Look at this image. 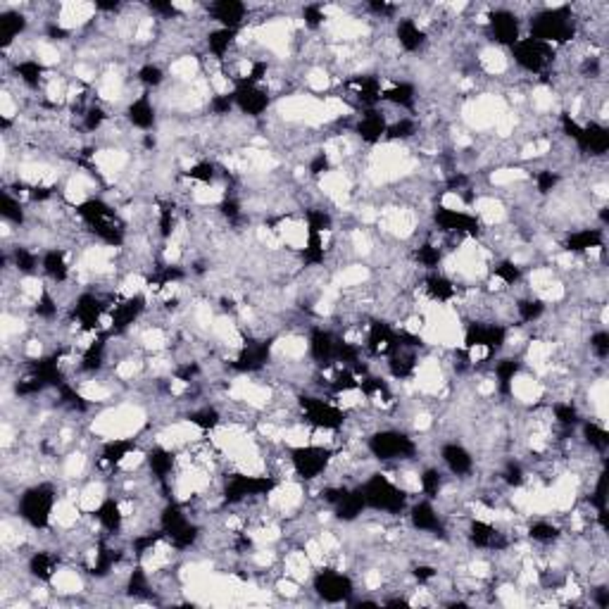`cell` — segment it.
Segmentation results:
<instances>
[{"label": "cell", "mask_w": 609, "mask_h": 609, "mask_svg": "<svg viewBox=\"0 0 609 609\" xmlns=\"http://www.w3.org/2000/svg\"><path fill=\"white\" fill-rule=\"evenodd\" d=\"M409 519H412V526L416 531H424V533H438V531H440L438 512H435L433 505L426 502V500L412 505V514H409Z\"/></svg>", "instance_id": "22"}, {"label": "cell", "mask_w": 609, "mask_h": 609, "mask_svg": "<svg viewBox=\"0 0 609 609\" xmlns=\"http://www.w3.org/2000/svg\"><path fill=\"white\" fill-rule=\"evenodd\" d=\"M352 581L350 576L331 572V569H324L314 576V593L319 595L324 602H345L352 595Z\"/></svg>", "instance_id": "10"}, {"label": "cell", "mask_w": 609, "mask_h": 609, "mask_svg": "<svg viewBox=\"0 0 609 609\" xmlns=\"http://www.w3.org/2000/svg\"><path fill=\"white\" fill-rule=\"evenodd\" d=\"M555 419L562 426H574L579 421V412H576L572 402H560V405H555Z\"/></svg>", "instance_id": "49"}, {"label": "cell", "mask_w": 609, "mask_h": 609, "mask_svg": "<svg viewBox=\"0 0 609 609\" xmlns=\"http://www.w3.org/2000/svg\"><path fill=\"white\" fill-rule=\"evenodd\" d=\"M129 121L136 129H150L155 124V107H152V102L145 95L136 98L129 105Z\"/></svg>", "instance_id": "25"}, {"label": "cell", "mask_w": 609, "mask_h": 609, "mask_svg": "<svg viewBox=\"0 0 609 609\" xmlns=\"http://www.w3.org/2000/svg\"><path fill=\"white\" fill-rule=\"evenodd\" d=\"M419 486L426 498H438V490H440V486H443V476H440L438 469H426L419 476Z\"/></svg>", "instance_id": "39"}, {"label": "cell", "mask_w": 609, "mask_h": 609, "mask_svg": "<svg viewBox=\"0 0 609 609\" xmlns=\"http://www.w3.org/2000/svg\"><path fill=\"white\" fill-rule=\"evenodd\" d=\"M602 248V231L598 229H583L576 231L567 239V250L569 253H586V250Z\"/></svg>", "instance_id": "26"}, {"label": "cell", "mask_w": 609, "mask_h": 609, "mask_svg": "<svg viewBox=\"0 0 609 609\" xmlns=\"http://www.w3.org/2000/svg\"><path fill=\"white\" fill-rule=\"evenodd\" d=\"M231 95H234V105L239 107L243 114H248V117H260L269 107V93L260 83H250L246 79H241Z\"/></svg>", "instance_id": "11"}, {"label": "cell", "mask_w": 609, "mask_h": 609, "mask_svg": "<svg viewBox=\"0 0 609 609\" xmlns=\"http://www.w3.org/2000/svg\"><path fill=\"white\" fill-rule=\"evenodd\" d=\"M269 357V343H260V345H246V348L241 350V355L236 357L234 367L241 369V371H258L265 367Z\"/></svg>", "instance_id": "23"}, {"label": "cell", "mask_w": 609, "mask_h": 609, "mask_svg": "<svg viewBox=\"0 0 609 609\" xmlns=\"http://www.w3.org/2000/svg\"><path fill=\"white\" fill-rule=\"evenodd\" d=\"M98 521L102 524V529H107L110 533L121 529V521H124V514H121L119 505L114 500H105V502L98 507Z\"/></svg>", "instance_id": "31"}, {"label": "cell", "mask_w": 609, "mask_h": 609, "mask_svg": "<svg viewBox=\"0 0 609 609\" xmlns=\"http://www.w3.org/2000/svg\"><path fill=\"white\" fill-rule=\"evenodd\" d=\"M517 310H519V317H521L524 322H536V319L545 312V305L541 303V300L529 298V300H519Z\"/></svg>", "instance_id": "45"}, {"label": "cell", "mask_w": 609, "mask_h": 609, "mask_svg": "<svg viewBox=\"0 0 609 609\" xmlns=\"http://www.w3.org/2000/svg\"><path fill=\"white\" fill-rule=\"evenodd\" d=\"M36 314H38V317H46V319L55 317V314H57V303L53 300L50 293H41V298L36 300Z\"/></svg>", "instance_id": "54"}, {"label": "cell", "mask_w": 609, "mask_h": 609, "mask_svg": "<svg viewBox=\"0 0 609 609\" xmlns=\"http://www.w3.org/2000/svg\"><path fill=\"white\" fill-rule=\"evenodd\" d=\"M440 457H443L445 466L450 469L454 476H466L474 469V457L469 454L466 447H462L457 443H447L440 450Z\"/></svg>", "instance_id": "19"}, {"label": "cell", "mask_w": 609, "mask_h": 609, "mask_svg": "<svg viewBox=\"0 0 609 609\" xmlns=\"http://www.w3.org/2000/svg\"><path fill=\"white\" fill-rule=\"evenodd\" d=\"M277 488V481L272 476H248V474H236L227 481V488H224V498L227 502H241L246 498L255 495H269Z\"/></svg>", "instance_id": "8"}, {"label": "cell", "mask_w": 609, "mask_h": 609, "mask_svg": "<svg viewBox=\"0 0 609 609\" xmlns=\"http://www.w3.org/2000/svg\"><path fill=\"white\" fill-rule=\"evenodd\" d=\"M574 36V24H572V12L567 8H555L541 12L533 22H531V38L543 43H562Z\"/></svg>", "instance_id": "3"}, {"label": "cell", "mask_w": 609, "mask_h": 609, "mask_svg": "<svg viewBox=\"0 0 609 609\" xmlns=\"http://www.w3.org/2000/svg\"><path fill=\"white\" fill-rule=\"evenodd\" d=\"M310 171H312V174H326V171H329V157H326V155H319V157L312 162Z\"/></svg>", "instance_id": "63"}, {"label": "cell", "mask_w": 609, "mask_h": 609, "mask_svg": "<svg viewBox=\"0 0 609 609\" xmlns=\"http://www.w3.org/2000/svg\"><path fill=\"white\" fill-rule=\"evenodd\" d=\"M41 267L53 281H65L67 274H69L65 253H60V250H48V253L43 255V260H41Z\"/></svg>", "instance_id": "28"}, {"label": "cell", "mask_w": 609, "mask_h": 609, "mask_svg": "<svg viewBox=\"0 0 609 609\" xmlns=\"http://www.w3.org/2000/svg\"><path fill=\"white\" fill-rule=\"evenodd\" d=\"M583 435H586L588 445L595 447V450L605 452L607 445H609V438H607V431L598 424H593V421H588V424H583Z\"/></svg>", "instance_id": "38"}, {"label": "cell", "mask_w": 609, "mask_h": 609, "mask_svg": "<svg viewBox=\"0 0 609 609\" xmlns=\"http://www.w3.org/2000/svg\"><path fill=\"white\" fill-rule=\"evenodd\" d=\"M234 36H236V31H231V29L219 27L217 31H212V34L207 36V46L212 50V55L217 57L227 55V50L231 48V43H234Z\"/></svg>", "instance_id": "36"}, {"label": "cell", "mask_w": 609, "mask_h": 609, "mask_svg": "<svg viewBox=\"0 0 609 609\" xmlns=\"http://www.w3.org/2000/svg\"><path fill=\"white\" fill-rule=\"evenodd\" d=\"M15 72L19 76V81H24L27 86L36 88L38 83L43 81V74H46V67L36 60H24V62H17L15 65Z\"/></svg>", "instance_id": "34"}, {"label": "cell", "mask_w": 609, "mask_h": 609, "mask_svg": "<svg viewBox=\"0 0 609 609\" xmlns=\"http://www.w3.org/2000/svg\"><path fill=\"white\" fill-rule=\"evenodd\" d=\"M493 38L505 46H514L519 41V19L509 10H495L488 19Z\"/></svg>", "instance_id": "13"}, {"label": "cell", "mask_w": 609, "mask_h": 609, "mask_svg": "<svg viewBox=\"0 0 609 609\" xmlns=\"http://www.w3.org/2000/svg\"><path fill=\"white\" fill-rule=\"evenodd\" d=\"M557 181H560V176H557L555 171H538V176H536V183L541 193H550L557 186Z\"/></svg>", "instance_id": "58"}, {"label": "cell", "mask_w": 609, "mask_h": 609, "mask_svg": "<svg viewBox=\"0 0 609 609\" xmlns=\"http://www.w3.org/2000/svg\"><path fill=\"white\" fill-rule=\"evenodd\" d=\"M591 348L595 350V355L600 357V360H605V357L609 355V333L607 331H598L591 336Z\"/></svg>", "instance_id": "55"}, {"label": "cell", "mask_w": 609, "mask_h": 609, "mask_svg": "<svg viewBox=\"0 0 609 609\" xmlns=\"http://www.w3.org/2000/svg\"><path fill=\"white\" fill-rule=\"evenodd\" d=\"M440 258H443V255H440V248L438 246H421L419 250H416V262H419L421 267L424 269H435L440 265Z\"/></svg>", "instance_id": "42"}, {"label": "cell", "mask_w": 609, "mask_h": 609, "mask_svg": "<svg viewBox=\"0 0 609 609\" xmlns=\"http://www.w3.org/2000/svg\"><path fill=\"white\" fill-rule=\"evenodd\" d=\"M395 36H397V43H400L407 53H414V50H419L426 43L424 29H421L414 19H400L395 27Z\"/></svg>", "instance_id": "21"}, {"label": "cell", "mask_w": 609, "mask_h": 609, "mask_svg": "<svg viewBox=\"0 0 609 609\" xmlns=\"http://www.w3.org/2000/svg\"><path fill=\"white\" fill-rule=\"evenodd\" d=\"M362 498L367 507L388 512V514H400L407 507V493L400 490L393 481H388L383 474H374L360 486Z\"/></svg>", "instance_id": "1"}, {"label": "cell", "mask_w": 609, "mask_h": 609, "mask_svg": "<svg viewBox=\"0 0 609 609\" xmlns=\"http://www.w3.org/2000/svg\"><path fill=\"white\" fill-rule=\"evenodd\" d=\"M83 117H86V129L95 131L102 124V121H105V112H102L100 107H91V110L83 114Z\"/></svg>", "instance_id": "60"}, {"label": "cell", "mask_w": 609, "mask_h": 609, "mask_svg": "<svg viewBox=\"0 0 609 609\" xmlns=\"http://www.w3.org/2000/svg\"><path fill=\"white\" fill-rule=\"evenodd\" d=\"M24 27H27L24 15H19V12H3V15H0V43H3V46H10V43L24 31Z\"/></svg>", "instance_id": "27"}, {"label": "cell", "mask_w": 609, "mask_h": 609, "mask_svg": "<svg viewBox=\"0 0 609 609\" xmlns=\"http://www.w3.org/2000/svg\"><path fill=\"white\" fill-rule=\"evenodd\" d=\"M426 291L433 300H440V303L454 298V284L447 277H443V274H431L426 279Z\"/></svg>", "instance_id": "32"}, {"label": "cell", "mask_w": 609, "mask_h": 609, "mask_svg": "<svg viewBox=\"0 0 609 609\" xmlns=\"http://www.w3.org/2000/svg\"><path fill=\"white\" fill-rule=\"evenodd\" d=\"M435 224L443 234H476L478 231V222L476 217L459 212V210H450V207H438L435 210Z\"/></svg>", "instance_id": "12"}, {"label": "cell", "mask_w": 609, "mask_h": 609, "mask_svg": "<svg viewBox=\"0 0 609 609\" xmlns=\"http://www.w3.org/2000/svg\"><path fill=\"white\" fill-rule=\"evenodd\" d=\"M188 179L193 181H203V183H210L215 179V164L212 162H198L188 169Z\"/></svg>", "instance_id": "52"}, {"label": "cell", "mask_w": 609, "mask_h": 609, "mask_svg": "<svg viewBox=\"0 0 609 609\" xmlns=\"http://www.w3.org/2000/svg\"><path fill=\"white\" fill-rule=\"evenodd\" d=\"M512 53H514V62L526 72H543L545 67L550 65L553 60V46L543 41H536V38H519V41L512 46Z\"/></svg>", "instance_id": "7"}, {"label": "cell", "mask_w": 609, "mask_h": 609, "mask_svg": "<svg viewBox=\"0 0 609 609\" xmlns=\"http://www.w3.org/2000/svg\"><path fill=\"white\" fill-rule=\"evenodd\" d=\"M159 526H162V533L169 538L171 545L179 550L191 548L198 541V529L191 524V519L183 514L181 507L176 505H167L159 514Z\"/></svg>", "instance_id": "5"}, {"label": "cell", "mask_w": 609, "mask_h": 609, "mask_svg": "<svg viewBox=\"0 0 609 609\" xmlns=\"http://www.w3.org/2000/svg\"><path fill=\"white\" fill-rule=\"evenodd\" d=\"M338 343L341 341H336L333 333L324 329H314L310 336V352L317 362L331 364V360H336V355H338Z\"/></svg>", "instance_id": "18"}, {"label": "cell", "mask_w": 609, "mask_h": 609, "mask_svg": "<svg viewBox=\"0 0 609 609\" xmlns=\"http://www.w3.org/2000/svg\"><path fill=\"white\" fill-rule=\"evenodd\" d=\"M303 412H305V419L310 421L312 426L326 428V431H336L345 421L343 409L322 400V397H303Z\"/></svg>", "instance_id": "9"}, {"label": "cell", "mask_w": 609, "mask_h": 609, "mask_svg": "<svg viewBox=\"0 0 609 609\" xmlns=\"http://www.w3.org/2000/svg\"><path fill=\"white\" fill-rule=\"evenodd\" d=\"M381 98L393 102V105H400V107H412L414 105V88L409 86V83H397V86L388 88Z\"/></svg>", "instance_id": "35"}, {"label": "cell", "mask_w": 609, "mask_h": 609, "mask_svg": "<svg viewBox=\"0 0 609 609\" xmlns=\"http://www.w3.org/2000/svg\"><path fill=\"white\" fill-rule=\"evenodd\" d=\"M416 126L412 119H400V121H393V124H388L386 129V136L390 140H405L409 136H414Z\"/></svg>", "instance_id": "43"}, {"label": "cell", "mask_w": 609, "mask_h": 609, "mask_svg": "<svg viewBox=\"0 0 609 609\" xmlns=\"http://www.w3.org/2000/svg\"><path fill=\"white\" fill-rule=\"evenodd\" d=\"M469 541L476 545L478 550H502L507 541L502 538V533L493 526V524L486 521H474L469 526Z\"/></svg>", "instance_id": "16"}, {"label": "cell", "mask_w": 609, "mask_h": 609, "mask_svg": "<svg viewBox=\"0 0 609 609\" xmlns=\"http://www.w3.org/2000/svg\"><path fill=\"white\" fill-rule=\"evenodd\" d=\"M219 210H222L224 217H229V219H236V217L241 215V205H239L236 198H224L222 205H219Z\"/></svg>", "instance_id": "61"}, {"label": "cell", "mask_w": 609, "mask_h": 609, "mask_svg": "<svg viewBox=\"0 0 609 609\" xmlns=\"http://www.w3.org/2000/svg\"><path fill=\"white\" fill-rule=\"evenodd\" d=\"M495 277L502 281V284L512 286L521 279V272H519V267L514 265V262H500V265L495 267Z\"/></svg>", "instance_id": "50"}, {"label": "cell", "mask_w": 609, "mask_h": 609, "mask_svg": "<svg viewBox=\"0 0 609 609\" xmlns=\"http://www.w3.org/2000/svg\"><path fill=\"white\" fill-rule=\"evenodd\" d=\"M303 260L307 265H322L324 262V241L322 234H307V243L303 250Z\"/></svg>", "instance_id": "37"}, {"label": "cell", "mask_w": 609, "mask_h": 609, "mask_svg": "<svg viewBox=\"0 0 609 609\" xmlns=\"http://www.w3.org/2000/svg\"><path fill=\"white\" fill-rule=\"evenodd\" d=\"M529 536L533 538L536 543H555L557 538H560V531H557L553 524H548V521H538V524H533V526L529 529Z\"/></svg>", "instance_id": "40"}, {"label": "cell", "mask_w": 609, "mask_h": 609, "mask_svg": "<svg viewBox=\"0 0 609 609\" xmlns=\"http://www.w3.org/2000/svg\"><path fill=\"white\" fill-rule=\"evenodd\" d=\"M576 143H579L581 150L593 152V155H602L609 148V131L602 124H598V121H591V124L581 126Z\"/></svg>", "instance_id": "15"}, {"label": "cell", "mask_w": 609, "mask_h": 609, "mask_svg": "<svg viewBox=\"0 0 609 609\" xmlns=\"http://www.w3.org/2000/svg\"><path fill=\"white\" fill-rule=\"evenodd\" d=\"M517 371H519V364H517L514 360H502V362H498L495 374H498L500 386H502L505 390H509V381H514Z\"/></svg>", "instance_id": "48"}, {"label": "cell", "mask_w": 609, "mask_h": 609, "mask_svg": "<svg viewBox=\"0 0 609 609\" xmlns=\"http://www.w3.org/2000/svg\"><path fill=\"white\" fill-rule=\"evenodd\" d=\"M386 129H388V121L386 117L379 112V110H367L362 114V119L357 121V133L364 143H379V140L386 136Z\"/></svg>", "instance_id": "17"}, {"label": "cell", "mask_w": 609, "mask_h": 609, "mask_svg": "<svg viewBox=\"0 0 609 609\" xmlns=\"http://www.w3.org/2000/svg\"><path fill=\"white\" fill-rule=\"evenodd\" d=\"M102 310H105V305L100 303V298L88 296V293L76 300V319L81 322L83 329H95V324L102 317Z\"/></svg>", "instance_id": "24"}, {"label": "cell", "mask_w": 609, "mask_h": 609, "mask_svg": "<svg viewBox=\"0 0 609 609\" xmlns=\"http://www.w3.org/2000/svg\"><path fill=\"white\" fill-rule=\"evenodd\" d=\"M162 79H164L162 69H159L157 65H145V67H140V72H138V81L143 83V86H148V88L159 86Z\"/></svg>", "instance_id": "51"}, {"label": "cell", "mask_w": 609, "mask_h": 609, "mask_svg": "<svg viewBox=\"0 0 609 609\" xmlns=\"http://www.w3.org/2000/svg\"><path fill=\"white\" fill-rule=\"evenodd\" d=\"M55 507V488L50 483H38L24 490L19 498V517L34 529H46Z\"/></svg>", "instance_id": "2"}, {"label": "cell", "mask_w": 609, "mask_h": 609, "mask_svg": "<svg viewBox=\"0 0 609 609\" xmlns=\"http://www.w3.org/2000/svg\"><path fill=\"white\" fill-rule=\"evenodd\" d=\"M505 481H507L509 486H521L524 483V471L519 464H509L507 471H505Z\"/></svg>", "instance_id": "62"}, {"label": "cell", "mask_w": 609, "mask_h": 609, "mask_svg": "<svg viewBox=\"0 0 609 609\" xmlns=\"http://www.w3.org/2000/svg\"><path fill=\"white\" fill-rule=\"evenodd\" d=\"M145 310V298L143 296H131L124 303H119L112 310V326L114 329H126L140 317V312Z\"/></svg>", "instance_id": "20"}, {"label": "cell", "mask_w": 609, "mask_h": 609, "mask_svg": "<svg viewBox=\"0 0 609 609\" xmlns=\"http://www.w3.org/2000/svg\"><path fill=\"white\" fill-rule=\"evenodd\" d=\"M12 260H15V267L19 269V272H24V274H31L36 269V255L31 253V250H27V248H17L15 253H12Z\"/></svg>", "instance_id": "47"}, {"label": "cell", "mask_w": 609, "mask_h": 609, "mask_svg": "<svg viewBox=\"0 0 609 609\" xmlns=\"http://www.w3.org/2000/svg\"><path fill=\"white\" fill-rule=\"evenodd\" d=\"M55 557L48 553H34L29 560V572L36 576L38 581H50L55 576Z\"/></svg>", "instance_id": "29"}, {"label": "cell", "mask_w": 609, "mask_h": 609, "mask_svg": "<svg viewBox=\"0 0 609 609\" xmlns=\"http://www.w3.org/2000/svg\"><path fill=\"white\" fill-rule=\"evenodd\" d=\"M0 212H3L5 219H10V222H15V224H22V222H24L22 207H19V203L8 193V191H5L3 200H0Z\"/></svg>", "instance_id": "41"}, {"label": "cell", "mask_w": 609, "mask_h": 609, "mask_svg": "<svg viewBox=\"0 0 609 609\" xmlns=\"http://www.w3.org/2000/svg\"><path fill=\"white\" fill-rule=\"evenodd\" d=\"M210 107H212L215 114H229L231 107H236V105H234V95H231V93L215 95V98L210 100Z\"/></svg>", "instance_id": "56"}, {"label": "cell", "mask_w": 609, "mask_h": 609, "mask_svg": "<svg viewBox=\"0 0 609 609\" xmlns=\"http://www.w3.org/2000/svg\"><path fill=\"white\" fill-rule=\"evenodd\" d=\"M303 17H305V24L307 27H319L324 22V10L319 5H307L303 10Z\"/></svg>", "instance_id": "59"}, {"label": "cell", "mask_w": 609, "mask_h": 609, "mask_svg": "<svg viewBox=\"0 0 609 609\" xmlns=\"http://www.w3.org/2000/svg\"><path fill=\"white\" fill-rule=\"evenodd\" d=\"M331 227V217L324 210H310L307 212V234H324Z\"/></svg>", "instance_id": "44"}, {"label": "cell", "mask_w": 609, "mask_h": 609, "mask_svg": "<svg viewBox=\"0 0 609 609\" xmlns=\"http://www.w3.org/2000/svg\"><path fill=\"white\" fill-rule=\"evenodd\" d=\"M329 462H331V450L322 445H300L296 450H291L293 471L305 481L322 476L324 469L329 466Z\"/></svg>", "instance_id": "6"}, {"label": "cell", "mask_w": 609, "mask_h": 609, "mask_svg": "<svg viewBox=\"0 0 609 609\" xmlns=\"http://www.w3.org/2000/svg\"><path fill=\"white\" fill-rule=\"evenodd\" d=\"M246 5L239 3V0H219V3L210 5V15L215 17V22L222 24V29H231L236 31L246 19Z\"/></svg>", "instance_id": "14"}, {"label": "cell", "mask_w": 609, "mask_h": 609, "mask_svg": "<svg viewBox=\"0 0 609 609\" xmlns=\"http://www.w3.org/2000/svg\"><path fill=\"white\" fill-rule=\"evenodd\" d=\"M414 574H416V579H419V581H428V579H433V576H435V572L431 567H416Z\"/></svg>", "instance_id": "64"}, {"label": "cell", "mask_w": 609, "mask_h": 609, "mask_svg": "<svg viewBox=\"0 0 609 609\" xmlns=\"http://www.w3.org/2000/svg\"><path fill=\"white\" fill-rule=\"evenodd\" d=\"M369 452L381 462L409 459L416 452V445L400 431H379L369 438Z\"/></svg>", "instance_id": "4"}, {"label": "cell", "mask_w": 609, "mask_h": 609, "mask_svg": "<svg viewBox=\"0 0 609 609\" xmlns=\"http://www.w3.org/2000/svg\"><path fill=\"white\" fill-rule=\"evenodd\" d=\"M133 450V440H124V438H114L110 440V443H105V447H102V459L107 462V464H121L126 457H129V452Z\"/></svg>", "instance_id": "33"}, {"label": "cell", "mask_w": 609, "mask_h": 609, "mask_svg": "<svg viewBox=\"0 0 609 609\" xmlns=\"http://www.w3.org/2000/svg\"><path fill=\"white\" fill-rule=\"evenodd\" d=\"M333 388L338 390V393H348V390H355V388H360V381H357V376L352 374L350 369H343L341 374L336 376V379H333Z\"/></svg>", "instance_id": "53"}, {"label": "cell", "mask_w": 609, "mask_h": 609, "mask_svg": "<svg viewBox=\"0 0 609 609\" xmlns=\"http://www.w3.org/2000/svg\"><path fill=\"white\" fill-rule=\"evenodd\" d=\"M148 591V579H145L143 569H133L131 579H129V593L131 595H143Z\"/></svg>", "instance_id": "57"}, {"label": "cell", "mask_w": 609, "mask_h": 609, "mask_svg": "<svg viewBox=\"0 0 609 609\" xmlns=\"http://www.w3.org/2000/svg\"><path fill=\"white\" fill-rule=\"evenodd\" d=\"M148 464H150V471L155 474L157 478H167L171 474V469H174V454L169 450H164V447H155V450H150L148 454Z\"/></svg>", "instance_id": "30"}, {"label": "cell", "mask_w": 609, "mask_h": 609, "mask_svg": "<svg viewBox=\"0 0 609 609\" xmlns=\"http://www.w3.org/2000/svg\"><path fill=\"white\" fill-rule=\"evenodd\" d=\"M188 419H191V424H195L198 428H205V431H207V428H215L217 424H219V412H217V409L205 407V409H200V412H193Z\"/></svg>", "instance_id": "46"}]
</instances>
